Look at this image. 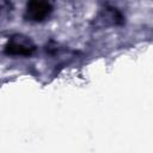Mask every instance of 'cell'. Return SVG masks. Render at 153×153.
<instances>
[{
    "label": "cell",
    "mask_w": 153,
    "mask_h": 153,
    "mask_svg": "<svg viewBox=\"0 0 153 153\" xmlns=\"http://www.w3.org/2000/svg\"><path fill=\"white\" fill-rule=\"evenodd\" d=\"M35 51V43L24 35H13L5 47V53L12 56H31Z\"/></svg>",
    "instance_id": "obj_1"
},
{
    "label": "cell",
    "mask_w": 153,
    "mask_h": 153,
    "mask_svg": "<svg viewBox=\"0 0 153 153\" xmlns=\"http://www.w3.org/2000/svg\"><path fill=\"white\" fill-rule=\"evenodd\" d=\"M53 12L50 0H27L25 7V18L29 22L41 23L45 20Z\"/></svg>",
    "instance_id": "obj_2"
},
{
    "label": "cell",
    "mask_w": 153,
    "mask_h": 153,
    "mask_svg": "<svg viewBox=\"0 0 153 153\" xmlns=\"http://www.w3.org/2000/svg\"><path fill=\"white\" fill-rule=\"evenodd\" d=\"M11 8V1L10 0H0V17L7 13Z\"/></svg>",
    "instance_id": "obj_3"
}]
</instances>
